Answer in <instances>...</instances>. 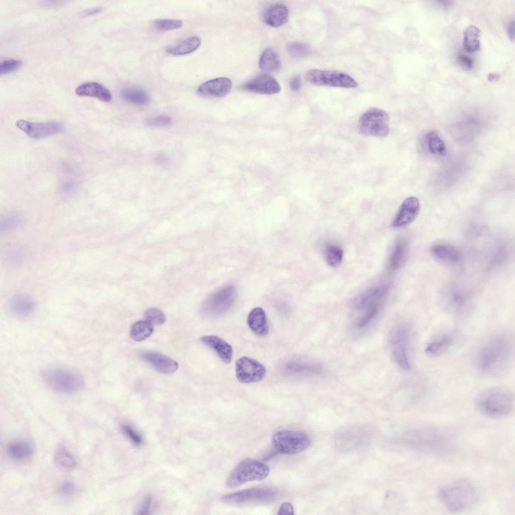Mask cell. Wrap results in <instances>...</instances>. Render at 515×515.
I'll return each instance as SVG.
<instances>
[{
	"label": "cell",
	"instance_id": "1",
	"mask_svg": "<svg viewBox=\"0 0 515 515\" xmlns=\"http://www.w3.org/2000/svg\"><path fill=\"white\" fill-rule=\"evenodd\" d=\"M513 349V341L509 335L494 336L479 351L477 359L479 369L485 374L499 372L510 362Z\"/></svg>",
	"mask_w": 515,
	"mask_h": 515
},
{
	"label": "cell",
	"instance_id": "2",
	"mask_svg": "<svg viewBox=\"0 0 515 515\" xmlns=\"http://www.w3.org/2000/svg\"><path fill=\"white\" fill-rule=\"evenodd\" d=\"M440 499L451 511L467 509L477 503L479 492L475 484L467 478L459 479L440 488Z\"/></svg>",
	"mask_w": 515,
	"mask_h": 515
},
{
	"label": "cell",
	"instance_id": "3",
	"mask_svg": "<svg viewBox=\"0 0 515 515\" xmlns=\"http://www.w3.org/2000/svg\"><path fill=\"white\" fill-rule=\"evenodd\" d=\"M513 395L510 390L493 387L481 392L476 399V406L484 415L501 418L509 415L513 407Z\"/></svg>",
	"mask_w": 515,
	"mask_h": 515
},
{
	"label": "cell",
	"instance_id": "4",
	"mask_svg": "<svg viewBox=\"0 0 515 515\" xmlns=\"http://www.w3.org/2000/svg\"><path fill=\"white\" fill-rule=\"evenodd\" d=\"M42 376L49 387L62 393H73L79 390L83 385L80 374L67 368H48L42 372Z\"/></svg>",
	"mask_w": 515,
	"mask_h": 515
},
{
	"label": "cell",
	"instance_id": "5",
	"mask_svg": "<svg viewBox=\"0 0 515 515\" xmlns=\"http://www.w3.org/2000/svg\"><path fill=\"white\" fill-rule=\"evenodd\" d=\"M270 469L265 464L250 458L241 461L232 470L226 480L228 488H234L249 481L267 477Z\"/></svg>",
	"mask_w": 515,
	"mask_h": 515
},
{
	"label": "cell",
	"instance_id": "6",
	"mask_svg": "<svg viewBox=\"0 0 515 515\" xmlns=\"http://www.w3.org/2000/svg\"><path fill=\"white\" fill-rule=\"evenodd\" d=\"M413 443L421 452L442 454L451 448V441L448 436L435 428L420 426L413 434Z\"/></svg>",
	"mask_w": 515,
	"mask_h": 515
},
{
	"label": "cell",
	"instance_id": "7",
	"mask_svg": "<svg viewBox=\"0 0 515 515\" xmlns=\"http://www.w3.org/2000/svg\"><path fill=\"white\" fill-rule=\"evenodd\" d=\"M358 127L363 135L385 137L389 132V116L382 109L371 108L361 116Z\"/></svg>",
	"mask_w": 515,
	"mask_h": 515
},
{
	"label": "cell",
	"instance_id": "8",
	"mask_svg": "<svg viewBox=\"0 0 515 515\" xmlns=\"http://www.w3.org/2000/svg\"><path fill=\"white\" fill-rule=\"evenodd\" d=\"M272 442L278 453L293 455L306 450L310 444V439L307 434L300 431L283 430L275 434Z\"/></svg>",
	"mask_w": 515,
	"mask_h": 515
},
{
	"label": "cell",
	"instance_id": "9",
	"mask_svg": "<svg viewBox=\"0 0 515 515\" xmlns=\"http://www.w3.org/2000/svg\"><path fill=\"white\" fill-rule=\"evenodd\" d=\"M310 83L317 85L344 88H355L358 83L349 74L338 71L312 69L305 75Z\"/></svg>",
	"mask_w": 515,
	"mask_h": 515
},
{
	"label": "cell",
	"instance_id": "10",
	"mask_svg": "<svg viewBox=\"0 0 515 515\" xmlns=\"http://www.w3.org/2000/svg\"><path fill=\"white\" fill-rule=\"evenodd\" d=\"M408 336L407 327L401 324L392 329L389 337L394 359L397 365L405 371L408 370L410 368L407 353Z\"/></svg>",
	"mask_w": 515,
	"mask_h": 515
},
{
	"label": "cell",
	"instance_id": "11",
	"mask_svg": "<svg viewBox=\"0 0 515 515\" xmlns=\"http://www.w3.org/2000/svg\"><path fill=\"white\" fill-rule=\"evenodd\" d=\"M276 496V492L269 488L253 487L224 495L222 500L229 504H241L255 501H268Z\"/></svg>",
	"mask_w": 515,
	"mask_h": 515
},
{
	"label": "cell",
	"instance_id": "12",
	"mask_svg": "<svg viewBox=\"0 0 515 515\" xmlns=\"http://www.w3.org/2000/svg\"><path fill=\"white\" fill-rule=\"evenodd\" d=\"M16 126L34 139H42L55 135L64 129L63 124L57 121L33 122L19 120L16 122Z\"/></svg>",
	"mask_w": 515,
	"mask_h": 515
},
{
	"label": "cell",
	"instance_id": "13",
	"mask_svg": "<svg viewBox=\"0 0 515 515\" xmlns=\"http://www.w3.org/2000/svg\"><path fill=\"white\" fill-rule=\"evenodd\" d=\"M265 367L252 358L242 357L236 362L235 373L237 380L242 383L256 382L265 376Z\"/></svg>",
	"mask_w": 515,
	"mask_h": 515
},
{
	"label": "cell",
	"instance_id": "14",
	"mask_svg": "<svg viewBox=\"0 0 515 515\" xmlns=\"http://www.w3.org/2000/svg\"><path fill=\"white\" fill-rule=\"evenodd\" d=\"M233 286L224 287L208 298L203 305L204 311L209 315L220 314L232 304L236 295Z\"/></svg>",
	"mask_w": 515,
	"mask_h": 515
},
{
	"label": "cell",
	"instance_id": "15",
	"mask_svg": "<svg viewBox=\"0 0 515 515\" xmlns=\"http://www.w3.org/2000/svg\"><path fill=\"white\" fill-rule=\"evenodd\" d=\"M420 207L419 200L416 197L410 196L406 198L399 208L393 220L392 226L402 228L410 224L418 215Z\"/></svg>",
	"mask_w": 515,
	"mask_h": 515
},
{
	"label": "cell",
	"instance_id": "16",
	"mask_svg": "<svg viewBox=\"0 0 515 515\" xmlns=\"http://www.w3.org/2000/svg\"><path fill=\"white\" fill-rule=\"evenodd\" d=\"M242 89L256 94L273 95L280 92L281 86L273 76L268 74H262L245 83Z\"/></svg>",
	"mask_w": 515,
	"mask_h": 515
},
{
	"label": "cell",
	"instance_id": "17",
	"mask_svg": "<svg viewBox=\"0 0 515 515\" xmlns=\"http://www.w3.org/2000/svg\"><path fill=\"white\" fill-rule=\"evenodd\" d=\"M388 291L386 285L372 288L354 299L351 302L352 308L365 311L374 307H380Z\"/></svg>",
	"mask_w": 515,
	"mask_h": 515
},
{
	"label": "cell",
	"instance_id": "18",
	"mask_svg": "<svg viewBox=\"0 0 515 515\" xmlns=\"http://www.w3.org/2000/svg\"><path fill=\"white\" fill-rule=\"evenodd\" d=\"M230 79L220 77L207 80L197 89L199 96L204 98H219L226 95L231 89Z\"/></svg>",
	"mask_w": 515,
	"mask_h": 515
},
{
	"label": "cell",
	"instance_id": "19",
	"mask_svg": "<svg viewBox=\"0 0 515 515\" xmlns=\"http://www.w3.org/2000/svg\"><path fill=\"white\" fill-rule=\"evenodd\" d=\"M141 359L150 364L160 373L168 374L175 372L179 364L172 358L152 351H143L139 354Z\"/></svg>",
	"mask_w": 515,
	"mask_h": 515
},
{
	"label": "cell",
	"instance_id": "20",
	"mask_svg": "<svg viewBox=\"0 0 515 515\" xmlns=\"http://www.w3.org/2000/svg\"><path fill=\"white\" fill-rule=\"evenodd\" d=\"M289 10L286 5L281 3L273 4L268 7L263 15L264 22L273 27H279L288 21Z\"/></svg>",
	"mask_w": 515,
	"mask_h": 515
},
{
	"label": "cell",
	"instance_id": "21",
	"mask_svg": "<svg viewBox=\"0 0 515 515\" xmlns=\"http://www.w3.org/2000/svg\"><path fill=\"white\" fill-rule=\"evenodd\" d=\"M201 341L212 348L223 362H231L233 354L232 348L225 340L218 336L209 335L202 337Z\"/></svg>",
	"mask_w": 515,
	"mask_h": 515
},
{
	"label": "cell",
	"instance_id": "22",
	"mask_svg": "<svg viewBox=\"0 0 515 515\" xmlns=\"http://www.w3.org/2000/svg\"><path fill=\"white\" fill-rule=\"evenodd\" d=\"M75 92L77 96L94 97L105 102L111 101L112 98L110 92L97 82L82 83L75 89Z\"/></svg>",
	"mask_w": 515,
	"mask_h": 515
},
{
	"label": "cell",
	"instance_id": "23",
	"mask_svg": "<svg viewBox=\"0 0 515 515\" xmlns=\"http://www.w3.org/2000/svg\"><path fill=\"white\" fill-rule=\"evenodd\" d=\"M247 323L251 330L260 336H266L269 331V327L266 313L261 307H255L249 313Z\"/></svg>",
	"mask_w": 515,
	"mask_h": 515
},
{
	"label": "cell",
	"instance_id": "24",
	"mask_svg": "<svg viewBox=\"0 0 515 515\" xmlns=\"http://www.w3.org/2000/svg\"><path fill=\"white\" fill-rule=\"evenodd\" d=\"M32 444L25 440H16L10 443L7 446L8 456L15 460H22L30 457L34 453Z\"/></svg>",
	"mask_w": 515,
	"mask_h": 515
},
{
	"label": "cell",
	"instance_id": "25",
	"mask_svg": "<svg viewBox=\"0 0 515 515\" xmlns=\"http://www.w3.org/2000/svg\"><path fill=\"white\" fill-rule=\"evenodd\" d=\"M259 66L263 71L268 73L276 72L280 69V60L273 48H267L263 52L259 60Z\"/></svg>",
	"mask_w": 515,
	"mask_h": 515
},
{
	"label": "cell",
	"instance_id": "26",
	"mask_svg": "<svg viewBox=\"0 0 515 515\" xmlns=\"http://www.w3.org/2000/svg\"><path fill=\"white\" fill-rule=\"evenodd\" d=\"M481 31L474 25L467 27L463 34V47L468 53H475L480 48L479 38Z\"/></svg>",
	"mask_w": 515,
	"mask_h": 515
},
{
	"label": "cell",
	"instance_id": "27",
	"mask_svg": "<svg viewBox=\"0 0 515 515\" xmlns=\"http://www.w3.org/2000/svg\"><path fill=\"white\" fill-rule=\"evenodd\" d=\"M201 44L200 38L192 36L186 38L175 45L167 47L166 51L174 55H183L191 53L198 48Z\"/></svg>",
	"mask_w": 515,
	"mask_h": 515
},
{
	"label": "cell",
	"instance_id": "28",
	"mask_svg": "<svg viewBox=\"0 0 515 515\" xmlns=\"http://www.w3.org/2000/svg\"><path fill=\"white\" fill-rule=\"evenodd\" d=\"M121 98L125 101L138 105H146L150 101L148 94L143 89L130 87L123 89L120 93Z\"/></svg>",
	"mask_w": 515,
	"mask_h": 515
},
{
	"label": "cell",
	"instance_id": "29",
	"mask_svg": "<svg viewBox=\"0 0 515 515\" xmlns=\"http://www.w3.org/2000/svg\"><path fill=\"white\" fill-rule=\"evenodd\" d=\"M10 305L12 311L14 314L21 316L29 315L33 311L35 307L32 300L23 295H18L13 298L10 301Z\"/></svg>",
	"mask_w": 515,
	"mask_h": 515
},
{
	"label": "cell",
	"instance_id": "30",
	"mask_svg": "<svg viewBox=\"0 0 515 515\" xmlns=\"http://www.w3.org/2000/svg\"><path fill=\"white\" fill-rule=\"evenodd\" d=\"M432 252L438 259L450 262H457L461 258L459 250L452 245L438 243L432 247Z\"/></svg>",
	"mask_w": 515,
	"mask_h": 515
},
{
	"label": "cell",
	"instance_id": "31",
	"mask_svg": "<svg viewBox=\"0 0 515 515\" xmlns=\"http://www.w3.org/2000/svg\"><path fill=\"white\" fill-rule=\"evenodd\" d=\"M453 343L452 337L449 335H443L426 347L424 353L430 357H437L445 352Z\"/></svg>",
	"mask_w": 515,
	"mask_h": 515
},
{
	"label": "cell",
	"instance_id": "32",
	"mask_svg": "<svg viewBox=\"0 0 515 515\" xmlns=\"http://www.w3.org/2000/svg\"><path fill=\"white\" fill-rule=\"evenodd\" d=\"M408 243L400 240L395 245L389 260V267L392 270L399 269L404 262L408 252Z\"/></svg>",
	"mask_w": 515,
	"mask_h": 515
},
{
	"label": "cell",
	"instance_id": "33",
	"mask_svg": "<svg viewBox=\"0 0 515 515\" xmlns=\"http://www.w3.org/2000/svg\"><path fill=\"white\" fill-rule=\"evenodd\" d=\"M154 330L153 326L147 320H139L135 322L130 329L131 338L137 341L148 338Z\"/></svg>",
	"mask_w": 515,
	"mask_h": 515
},
{
	"label": "cell",
	"instance_id": "34",
	"mask_svg": "<svg viewBox=\"0 0 515 515\" xmlns=\"http://www.w3.org/2000/svg\"><path fill=\"white\" fill-rule=\"evenodd\" d=\"M427 147L434 154L444 155L446 153V145L437 132L431 131L425 135Z\"/></svg>",
	"mask_w": 515,
	"mask_h": 515
},
{
	"label": "cell",
	"instance_id": "35",
	"mask_svg": "<svg viewBox=\"0 0 515 515\" xmlns=\"http://www.w3.org/2000/svg\"><path fill=\"white\" fill-rule=\"evenodd\" d=\"M56 462L61 466L71 469L75 467L76 462L74 456L63 446L59 447L55 454Z\"/></svg>",
	"mask_w": 515,
	"mask_h": 515
},
{
	"label": "cell",
	"instance_id": "36",
	"mask_svg": "<svg viewBox=\"0 0 515 515\" xmlns=\"http://www.w3.org/2000/svg\"><path fill=\"white\" fill-rule=\"evenodd\" d=\"M343 250L335 245H328L325 250V259L327 264L332 267L339 266L343 258Z\"/></svg>",
	"mask_w": 515,
	"mask_h": 515
},
{
	"label": "cell",
	"instance_id": "37",
	"mask_svg": "<svg viewBox=\"0 0 515 515\" xmlns=\"http://www.w3.org/2000/svg\"><path fill=\"white\" fill-rule=\"evenodd\" d=\"M287 50L289 54L295 58L305 57L308 55L311 52V49L309 45L299 42H292L289 43L287 46Z\"/></svg>",
	"mask_w": 515,
	"mask_h": 515
},
{
	"label": "cell",
	"instance_id": "38",
	"mask_svg": "<svg viewBox=\"0 0 515 515\" xmlns=\"http://www.w3.org/2000/svg\"><path fill=\"white\" fill-rule=\"evenodd\" d=\"M153 25L158 30L169 31L180 28L182 25V21L180 20L170 19H156L153 22Z\"/></svg>",
	"mask_w": 515,
	"mask_h": 515
},
{
	"label": "cell",
	"instance_id": "39",
	"mask_svg": "<svg viewBox=\"0 0 515 515\" xmlns=\"http://www.w3.org/2000/svg\"><path fill=\"white\" fill-rule=\"evenodd\" d=\"M145 317L146 320L153 325L162 324L165 321V317L163 313L159 309L155 308H150L147 309L145 312Z\"/></svg>",
	"mask_w": 515,
	"mask_h": 515
},
{
	"label": "cell",
	"instance_id": "40",
	"mask_svg": "<svg viewBox=\"0 0 515 515\" xmlns=\"http://www.w3.org/2000/svg\"><path fill=\"white\" fill-rule=\"evenodd\" d=\"M379 308L375 307L365 311L364 313L357 320L356 325L358 328L367 326L376 316Z\"/></svg>",
	"mask_w": 515,
	"mask_h": 515
},
{
	"label": "cell",
	"instance_id": "41",
	"mask_svg": "<svg viewBox=\"0 0 515 515\" xmlns=\"http://www.w3.org/2000/svg\"><path fill=\"white\" fill-rule=\"evenodd\" d=\"M23 222L22 218L17 214L9 215L1 223V228L4 230H11L20 225Z\"/></svg>",
	"mask_w": 515,
	"mask_h": 515
},
{
	"label": "cell",
	"instance_id": "42",
	"mask_svg": "<svg viewBox=\"0 0 515 515\" xmlns=\"http://www.w3.org/2000/svg\"><path fill=\"white\" fill-rule=\"evenodd\" d=\"M22 64V61L19 59L11 58L4 60L0 63V74L2 75L13 72L18 69Z\"/></svg>",
	"mask_w": 515,
	"mask_h": 515
},
{
	"label": "cell",
	"instance_id": "43",
	"mask_svg": "<svg viewBox=\"0 0 515 515\" xmlns=\"http://www.w3.org/2000/svg\"><path fill=\"white\" fill-rule=\"evenodd\" d=\"M75 489V484L71 480H65L61 484L59 492L62 497L66 498L71 496Z\"/></svg>",
	"mask_w": 515,
	"mask_h": 515
},
{
	"label": "cell",
	"instance_id": "44",
	"mask_svg": "<svg viewBox=\"0 0 515 515\" xmlns=\"http://www.w3.org/2000/svg\"><path fill=\"white\" fill-rule=\"evenodd\" d=\"M171 123L170 117L165 115L158 116L150 120L149 125L153 127H162L169 125Z\"/></svg>",
	"mask_w": 515,
	"mask_h": 515
},
{
	"label": "cell",
	"instance_id": "45",
	"mask_svg": "<svg viewBox=\"0 0 515 515\" xmlns=\"http://www.w3.org/2000/svg\"><path fill=\"white\" fill-rule=\"evenodd\" d=\"M122 430L134 444L138 445L141 443L142 439L140 436L129 426L124 425L122 426Z\"/></svg>",
	"mask_w": 515,
	"mask_h": 515
},
{
	"label": "cell",
	"instance_id": "46",
	"mask_svg": "<svg viewBox=\"0 0 515 515\" xmlns=\"http://www.w3.org/2000/svg\"><path fill=\"white\" fill-rule=\"evenodd\" d=\"M459 63L466 69H470L473 67V61L468 56L465 55H459L457 57Z\"/></svg>",
	"mask_w": 515,
	"mask_h": 515
},
{
	"label": "cell",
	"instance_id": "47",
	"mask_svg": "<svg viewBox=\"0 0 515 515\" xmlns=\"http://www.w3.org/2000/svg\"><path fill=\"white\" fill-rule=\"evenodd\" d=\"M278 514H293L294 509L292 504L289 502H283L280 506Z\"/></svg>",
	"mask_w": 515,
	"mask_h": 515
},
{
	"label": "cell",
	"instance_id": "48",
	"mask_svg": "<svg viewBox=\"0 0 515 515\" xmlns=\"http://www.w3.org/2000/svg\"><path fill=\"white\" fill-rule=\"evenodd\" d=\"M301 79L299 75L292 77L290 81V87L293 92H298L301 88Z\"/></svg>",
	"mask_w": 515,
	"mask_h": 515
},
{
	"label": "cell",
	"instance_id": "49",
	"mask_svg": "<svg viewBox=\"0 0 515 515\" xmlns=\"http://www.w3.org/2000/svg\"><path fill=\"white\" fill-rule=\"evenodd\" d=\"M103 10V8L101 7H98L93 8H90L84 10L82 12L81 15L82 16H88L93 15L101 12Z\"/></svg>",
	"mask_w": 515,
	"mask_h": 515
},
{
	"label": "cell",
	"instance_id": "50",
	"mask_svg": "<svg viewBox=\"0 0 515 515\" xmlns=\"http://www.w3.org/2000/svg\"><path fill=\"white\" fill-rule=\"evenodd\" d=\"M514 21L512 20V21H510V22L508 23V25L507 26V35L508 36V37L509 38L510 40H511L512 41H513V40H514Z\"/></svg>",
	"mask_w": 515,
	"mask_h": 515
},
{
	"label": "cell",
	"instance_id": "51",
	"mask_svg": "<svg viewBox=\"0 0 515 515\" xmlns=\"http://www.w3.org/2000/svg\"><path fill=\"white\" fill-rule=\"evenodd\" d=\"M500 79V75L498 74L491 73H489L487 75V80L488 81L493 82L498 81Z\"/></svg>",
	"mask_w": 515,
	"mask_h": 515
}]
</instances>
